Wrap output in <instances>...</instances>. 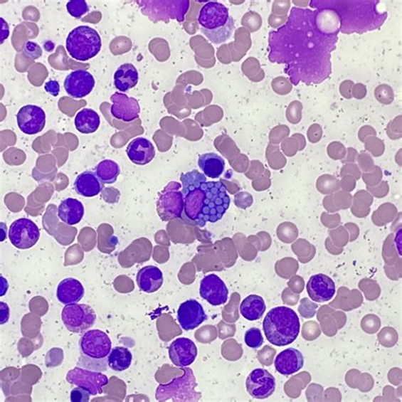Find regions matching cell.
I'll list each match as a JSON object with an SVG mask.
<instances>
[{
  "instance_id": "cell-1",
  "label": "cell",
  "mask_w": 402,
  "mask_h": 402,
  "mask_svg": "<svg viewBox=\"0 0 402 402\" xmlns=\"http://www.w3.org/2000/svg\"><path fill=\"white\" fill-rule=\"evenodd\" d=\"M180 180L185 222L203 228L223 218L231 203L223 182H207L206 176L196 169L181 174Z\"/></svg>"
},
{
  "instance_id": "cell-2",
  "label": "cell",
  "mask_w": 402,
  "mask_h": 402,
  "mask_svg": "<svg viewBox=\"0 0 402 402\" xmlns=\"http://www.w3.org/2000/svg\"><path fill=\"white\" fill-rule=\"evenodd\" d=\"M300 322L293 309L277 307L269 312L263 321V331L273 346L286 347L299 337Z\"/></svg>"
},
{
  "instance_id": "cell-3",
  "label": "cell",
  "mask_w": 402,
  "mask_h": 402,
  "mask_svg": "<svg viewBox=\"0 0 402 402\" xmlns=\"http://www.w3.org/2000/svg\"><path fill=\"white\" fill-rule=\"evenodd\" d=\"M80 356L78 361L79 368L97 372L108 369V357L112 351V343L108 334L102 330L86 331L78 343Z\"/></svg>"
},
{
  "instance_id": "cell-4",
  "label": "cell",
  "mask_w": 402,
  "mask_h": 402,
  "mask_svg": "<svg viewBox=\"0 0 402 402\" xmlns=\"http://www.w3.org/2000/svg\"><path fill=\"white\" fill-rule=\"evenodd\" d=\"M201 33L216 44L226 42L232 36L234 21L228 9L218 2H208L201 8L198 16Z\"/></svg>"
},
{
  "instance_id": "cell-5",
  "label": "cell",
  "mask_w": 402,
  "mask_h": 402,
  "mask_svg": "<svg viewBox=\"0 0 402 402\" xmlns=\"http://www.w3.org/2000/svg\"><path fill=\"white\" fill-rule=\"evenodd\" d=\"M65 48L73 59L90 60L101 51L102 41L97 31L90 26H79L68 34Z\"/></svg>"
},
{
  "instance_id": "cell-6",
  "label": "cell",
  "mask_w": 402,
  "mask_h": 402,
  "mask_svg": "<svg viewBox=\"0 0 402 402\" xmlns=\"http://www.w3.org/2000/svg\"><path fill=\"white\" fill-rule=\"evenodd\" d=\"M182 377H179L171 383L160 386L157 390V399L159 401L172 400L174 401H194L199 400L194 388L196 386V377L191 369H184Z\"/></svg>"
},
{
  "instance_id": "cell-7",
  "label": "cell",
  "mask_w": 402,
  "mask_h": 402,
  "mask_svg": "<svg viewBox=\"0 0 402 402\" xmlns=\"http://www.w3.org/2000/svg\"><path fill=\"white\" fill-rule=\"evenodd\" d=\"M181 184L171 182L159 194L157 210L159 218L163 222L182 218L184 209V201Z\"/></svg>"
},
{
  "instance_id": "cell-8",
  "label": "cell",
  "mask_w": 402,
  "mask_h": 402,
  "mask_svg": "<svg viewBox=\"0 0 402 402\" xmlns=\"http://www.w3.org/2000/svg\"><path fill=\"white\" fill-rule=\"evenodd\" d=\"M63 324L70 332L85 333L92 328L96 321V313L90 306L85 304L65 305L61 313Z\"/></svg>"
},
{
  "instance_id": "cell-9",
  "label": "cell",
  "mask_w": 402,
  "mask_h": 402,
  "mask_svg": "<svg viewBox=\"0 0 402 402\" xmlns=\"http://www.w3.org/2000/svg\"><path fill=\"white\" fill-rule=\"evenodd\" d=\"M41 238L38 225L28 218H19L13 222L9 231L11 244L19 250L32 248Z\"/></svg>"
},
{
  "instance_id": "cell-10",
  "label": "cell",
  "mask_w": 402,
  "mask_h": 402,
  "mask_svg": "<svg viewBox=\"0 0 402 402\" xmlns=\"http://www.w3.org/2000/svg\"><path fill=\"white\" fill-rule=\"evenodd\" d=\"M66 381L74 386L85 388L91 396L103 394V387L109 383L108 377L104 374L79 366L69 371Z\"/></svg>"
},
{
  "instance_id": "cell-11",
  "label": "cell",
  "mask_w": 402,
  "mask_h": 402,
  "mask_svg": "<svg viewBox=\"0 0 402 402\" xmlns=\"http://www.w3.org/2000/svg\"><path fill=\"white\" fill-rule=\"evenodd\" d=\"M246 388L254 399L264 400L270 397L276 390L275 378L268 370L256 369L249 374Z\"/></svg>"
},
{
  "instance_id": "cell-12",
  "label": "cell",
  "mask_w": 402,
  "mask_h": 402,
  "mask_svg": "<svg viewBox=\"0 0 402 402\" xmlns=\"http://www.w3.org/2000/svg\"><path fill=\"white\" fill-rule=\"evenodd\" d=\"M17 125L28 135L39 134L46 125V114L38 105H28L21 107L16 115Z\"/></svg>"
},
{
  "instance_id": "cell-13",
  "label": "cell",
  "mask_w": 402,
  "mask_h": 402,
  "mask_svg": "<svg viewBox=\"0 0 402 402\" xmlns=\"http://www.w3.org/2000/svg\"><path fill=\"white\" fill-rule=\"evenodd\" d=\"M95 86L94 76L86 70L78 69L66 76L64 81L65 92L74 99H83L90 94Z\"/></svg>"
},
{
  "instance_id": "cell-14",
  "label": "cell",
  "mask_w": 402,
  "mask_h": 402,
  "mask_svg": "<svg viewBox=\"0 0 402 402\" xmlns=\"http://www.w3.org/2000/svg\"><path fill=\"white\" fill-rule=\"evenodd\" d=\"M201 298L211 306L218 307L227 303L228 289L222 278L216 275H209L202 278L200 285Z\"/></svg>"
},
{
  "instance_id": "cell-15",
  "label": "cell",
  "mask_w": 402,
  "mask_h": 402,
  "mask_svg": "<svg viewBox=\"0 0 402 402\" xmlns=\"http://www.w3.org/2000/svg\"><path fill=\"white\" fill-rule=\"evenodd\" d=\"M112 105L110 107L112 116L125 122L136 120L140 116L141 108L139 101L123 92H115L110 97Z\"/></svg>"
},
{
  "instance_id": "cell-16",
  "label": "cell",
  "mask_w": 402,
  "mask_h": 402,
  "mask_svg": "<svg viewBox=\"0 0 402 402\" xmlns=\"http://www.w3.org/2000/svg\"><path fill=\"white\" fill-rule=\"evenodd\" d=\"M176 317L181 328L185 331L198 328L207 319L202 305L194 299L188 300L180 305Z\"/></svg>"
},
{
  "instance_id": "cell-17",
  "label": "cell",
  "mask_w": 402,
  "mask_h": 402,
  "mask_svg": "<svg viewBox=\"0 0 402 402\" xmlns=\"http://www.w3.org/2000/svg\"><path fill=\"white\" fill-rule=\"evenodd\" d=\"M198 355L196 344L188 338H179L169 347V357L175 366L187 368L196 361Z\"/></svg>"
},
{
  "instance_id": "cell-18",
  "label": "cell",
  "mask_w": 402,
  "mask_h": 402,
  "mask_svg": "<svg viewBox=\"0 0 402 402\" xmlns=\"http://www.w3.org/2000/svg\"><path fill=\"white\" fill-rule=\"evenodd\" d=\"M307 290L309 297L319 303L329 302L337 292V287L332 278L322 273L310 277Z\"/></svg>"
},
{
  "instance_id": "cell-19",
  "label": "cell",
  "mask_w": 402,
  "mask_h": 402,
  "mask_svg": "<svg viewBox=\"0 0 402 402\" xmlns=\"http://www.w3.org/2000/svg\"><path fill=\"white\" fill-rule=\"evenodd\" d=\"M127 156L134 164L144 166L149 164L156 157V149L150 141L145 138L132 140L127 147Z\"/></svg>"
},
{
  "instance_id": "cell-20",
  "label": "cell",
  "mask_w": 402,
  "mask_h": 402,
  "mask_svg": "<svg viewBox=\"0 0 402 402\" xmlns=\"http://www.w3.org/2000/svg\"><path fill=\"white\" fill-rule=\"evenodd\" d=\"M275 366L278 374L288 376L299 372L303 368L304 356L297 349H286L276 356Z\"/></svg>"
},
{
  "instance_id": "cell-21",
  "label": "cell",
  "mask_w": 402,
  "mask_h": 402,
  "mask_svg": "<svg viewBox=\"0 0 402 402\" xmlns=\"http://www.w3.org/2000/svg\"><path fill=\"white\" fill-rule=\"evenodd\" d=\"M85 290L76 278H65L57 287L56 297L61 304L70 305L80 302L85 297Z\"/></svg>"
},
{
  "instance_id": "cell-22",
  "label": "cell",
  "mask_w": 402,
  "mask_h": 402,
  "mask_svg": "<svg viewBox=\"0 0 402 402\" xmlns=\"http://www.w3.org/2000/svg\"><path fill=\"white\" fill-rule=\"evenodd\" d=\"M137 285L143 292L152 294L162 288L164 278L160 268L147 266L140 269L136 277Z\"/></svg>"
},
{
  "instance_id": "cell-23",
  "label": "cell",
  "mask_w": 402,
  "mask_h": 402,
  "mask_svg": "<svg viewBox=\"0 0 402 402\" xmlns=\"http://www.w3.org/2000/svg\"><path fill=\"white\" fill-rule=\"evenodd\" d=\"M74 189L79 196L91 198L102 192L104 184L95 172L86 171L77 176L74 182Z\"/></svg>"
},
{
  "instance_id": "cell-24",
  "label": "cell",
  "mask_w": 402,
  "mask_h": 402,
  "mask_svg": "<svg viewBox=\"0 0 402 402\" xmlns=\"http://www.w3.org/2000/svg\"><path fill=\"white\" fill-rule=\"evenodd\" d=\"M57 215L64 223L73 226L81 222L85 216V206L77 199L68 198L60 202Z\"/></svg>"
},
{
  "instance_id": "cell-25",
  "label": "cell",
  "mask_w": 402,
  "mask_h": 402,
  "mask_svg": "<svg viewBox=\"0 0 402 402\" xmlns=\"http://www.w3.org/2000/svg\"><path fill=\"white\" fill-rule=\"evenodd\" d=\"M139 73L131 63L120 65L114 74V85L121 92H127L139 83Z\"/></svg>"
},
{
  "instance_id": "cell-26",
  "label": "cell",
  "mask_w": 402,
  "mask_h": 402,
  "mask_svg": "<svg viewBox=\"0 0 402 402\" xmlns=\"http://www.w3.org/2000/svg\"><path fill=\"white\" fill-rule=\"evenodd\" d=\"M199 167L206 176L212 179H219L225 169V161L216 153L201 154L198 160Z\"/></svg>"
},
{
  "instance_id": "cell-27",
  "label": "cell",
  "mask_w": 402,
  "mask_h": 402,
  "mask_svg": "<svg viewBox=\"0 0 402 402\" xmlns=\"http://www.w3.org/2000/svg\"><path fill=\"white\" fill-rule=\"evenodd\" d=\"M240 314L249 321H258L266 312V304L262 297L250 295L243 300L240 307Z\"/></svg>"
},
{
  "instance_id": "cell-28",
  "label": "cell",
  "mask_w": 402,
  "mask_h": 402,
  "mask_svg": "<svg viewBox=\"0 0 402 402\" xmlns=\"http://www.w3.org/2000/svg\"><path fill=\"white\" fill-rule=\"evenodd\" d=\"M100 126V115L95 110L85 108L75 117V127L83 134H94Z\"/></svg>"
},
{
  "instance_id": "cell-29",
  "label": "cell",
  "mask_w": 402,
  "mask_h": 402,
  "mask_svg": "<svg viewBox=\"0 0 402 402\" xmlns=\"http://www.w3.org/2000/svg\"><path fill=\"white\" fill-rule=\"evenodd\" d=\"M132 354L129 349L123 347H117L112 349L109 357L108 365L110 369L116 372H122L132 364Z\"/></svg>"
},
{
  "instance_id": "cell-30",
  "label": "cell",
  "mask_w": 402,
  "mask_h": 402,
  "mask_svg": "<svg viewBox=\"0 0 402 402\" xmlns=\"http://www.w3.org/2000/svg\"><path fill=\"white\" fill-rule=\"evenodd\" d=\"M95 174L104 184H112L117 182L121 169L116 162L104 160L97 165Z\"/></svg>"
},
{
  "instance_id": "cell-31",
  "label": "cell",
  "mask_w": 402,
  "mask_h": 402,
  "mask_svg": "<svg viewBox=\"0 0 402 402\" xmlns=\"http://www.w3.org/2000/svg\"><path fill=\"white\" fill-rule=\"evenodd\" d=\"M66 9L70 16L79 19L90 12V7L85 0H70L66 4Z\"/></svg>"
},
{
  "instance_id": "cell-32",
  "label": "cell",
  "mask_w": 402,
  "mask_h": 402,
  "mask_svg": "<svg viewBox=\"0 0 402 402\" xmlns=\"http://www.w3.org/2000/svg\"><path fill=\"white\" fill-rule=\"evenodd\" d=\"M245 342L250 348H260L264 343L262 331L258 328H251L247 330L245 334Z\"/></svg>"
},
{
  "instance_id": "cell-33",
  "label": "cell",
  "mask_w": 402,
  "mask_h": 402,
  "mask_svg": "<svg viewBox=\"0 0 402 402\" xmlns=\"http://www.w3.org/2000/svg\"><path fill=\"white\" fill-rule=\"evenodd\" d=\"M24 55L29 59L38 60L43 55V50L41 46L33 41L26 42L23 47Z\"/></svg>"
},
{
  "instance_id": "cell-34",
  "label": "cell",
  "mask_w": 402,
  "mask_h": 402,
  "mask_svg": "<svg viewBox=\"0 0 402 402\" xmlns=\"http://www.w3.org/2000/svg\"><path fill=\"white\" fill-rule=\"evenodd\" d=\"M90 393L85 388L77 386L70 392V401L72 402H88L90 401Z\"/></svg>"
},
{
  "instance_id": "cell-35",
  "label": "cell",
  "mask_w": 402,
  "mask_h": 402,
  "mask_svg": "<svg viewBox=\"0 0 402 402\" xmlns=\"http://www.w3.org/2000/svg\"><path fill=\"white\" fill-rule=\"evenodd\" d=\"M306 302L307 303H305L304 300H302V305H300L299 312H300V314H302L304 317L312 318L315 316L318 306L315 304L313 305L312 307L309 308L312 302H309L307 299H306Z\"/></svg>"
},
{
  "instance_id": "cell-36",
  "label": "cell",
  "mask_w": 402,
  "mask_h": 402,
  "mask_svg": "<svg viewBox=\"0 0 402 402\" xmlns=\"http://www.w3.org/2000/svg\"><path fill=\"white\" fill-rule=\"evenodd\" d=\"M44 90L52 96H58L60 94V87L59 82L56 80H51L46 83Z\"/></svg>"
},
{
  "instance_id": "cell-37",
  "label": "cell",
  "mask_w": 402,
  "mask_h": 402,
  "mask_svg": "<svg viewBox=\"0 0 402 402\" xmlns=\"http://www.w3.org/2000/svg\"><path fill=\"white\" fill-rule=\"evenodd\" d=\"M0 21H1V43H4V41H6L9 34H10V28H9V26L7 22L4 20V18H0Z\"/></svg>"
},
{
  "instance_id": "cell-38",
  "label": "cell",
  "mask_w": 402,
  "mask_h": 402,
  "mask_svg": "<svg viewBox=\"0 0 402 402\" xmlns=\"http://www.w3.org/2000/svg\"><path fill=\"white\" fill-rule=\"evenodd\" d=\"M44 48L48 52L54 51L55 48V43L51 41H47L44 43Z\"/></svg>"
}]
</instances>
